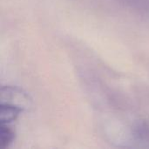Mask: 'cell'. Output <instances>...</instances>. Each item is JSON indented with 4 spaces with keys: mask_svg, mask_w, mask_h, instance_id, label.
I'll use <instances>...</instances> for the list:
<instances>
[{
    "mask_svg": "<svg viewBox=\"0 0 149 149\" xmlns=\"http://www.w3.org/2000/svg\"><path fill=\"white\" fill-rule=\"evenodd\" d=\"M22 112V107L10 104V103H2L1 111H0V120L3 124H9L14 121L19 113Z\"/></svg>",
    "mask_w": 149,
    "mask_h": 149,
    "instance_id": "obj_1",
    "label": "cell"
},
{
    "mask_svg": "<svg viewBox=\"0 0 149 149\" xmlns=\"http://www.w3.org/2000/svg\"><path fill=\"white\" fill-rule=\"evenodd\" d=\"M14 131L9 124L1 123L0 127V147L4 149L8 148L14 140Z\"/></svg>",
    "mask_w": 149,
    "mask_h": 149,
    "instance_id": "obj_2",
    "label": "cell"
}]
</instances>
